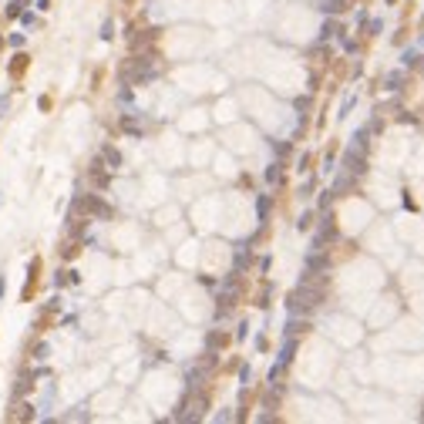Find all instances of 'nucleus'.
Instances as JSON below:
<instances>
[{
  "mask_svg": "<svg viewBox=\"0 0 424 424\" xmlns=\"http://www.w3.org/2000/svg\"><path fill=\"white\" fill-rule=\"evenodd\" d=\"M303 330H310V327H306V324H296V320H293V324H290V337L303 334Z\"/></svg>",
  "mask_w": 424,
  "mask_h": 424,
  "instance_id": "nucleus-10",
  "label": "nucleus"
},
{
  "mask_svg": "<svg viewBox=\"0 0 424 424\" xmlns=\"http://www.w3.org/2000/svg\"><path fill=\"white\" fill-rule=\"evenodd\" d=\"M344 165H347L350 175H364V155H354V152H350V155L344 158Z\"/></svg>",
  "mask_w": 424,
  "mask_h": 424,
  "instance_id": "nucleus-4",
  "label": "nucleus"
},
{
  "mask_svg": "<svg viewBox=\"0 0 424 424\" xmlns=\"http://www.w3.org/2000/svg\"><path fill=\"white\" fill-rule=\"evenodd\" d=\"M347 7V0H324V11L327 14H340Z\"/></svg>",
  "mask_w": 424,
  "mask_h": 424,
  "instance_id": "nucleus-6",
  "label": "nucleus"
},
{
  "mask_svg": "<svg viewBox=\"0 0 424 424\" xmlns=\"http://www.w3.org/2000/svg\"><path fill=\"white\" fill-rule=\"evenodd\" d=\"M202 414H205V397H192L189 404H185V407H182V421H199Z\"/></svg>",
  "mask_w": 424,
  "mask_h": 424,
  "instance_id": "nucleus-2",
  "label": "nucleus"
},
{
  "mask_svg": "<svg viewBox=\"0 0 424 424\" xmlns=\"http://www.w3.org/2000/svg\"><path fill=\"white\" fill-rule=\"evenodd\" d=\"M266 179H269V182H276V179H279V165H273V168H269V172H266Z\"/></svg>",
  "mask_w": 424,
  "mask_h": 424,
  "instance_id": "nucleus-12",
  "label": "nucleus"
},
{
  "mask_svg": "<svg viewBox=\"0 0 424 424\" xmlns=\"http://www.w3.org/2000/svg\"><path fill=\"white\" fill-rule=\"evenodd\" d=\"M401 84H404V74H401V71H397V74H391V78H387V88H391V91H397V88H401Z\"/></svg>",
  "mask_w": 424,
  "mask_h": 424,
  "instance_id": "nucleus-8",
  "label": "nucleus"
},
{
  "mask_svg": "<svg viewBox=\"0 0 424 424\" xmlns=\"http://www.w3.org/2000/svg\"><path fill=\"white\" fill-rule=\"evenodd\" d=\"M296 226H300V229H310V226H313V216H310V212L300 216V223H296Z\"/></svg>",
  "mask_w": 424,
  "mask_h": 424,
  "instance_id": "nucleus-11",
  "label": "nucleus"
},
{
  "mask_svg": "<svg viewBox=\"0 0 424 424\" xmlns=\"http://www.w3.org/2000/svg\"><path fill=\"white\" fill-rule=\"evenodd\" d=\"M78 209L94 212V216H101V219H108V216H112V209H108L101 199H94V195H88V199H78Z\"/></svg>",
  "mask_w": 424,
  "mask_h": 424,
  "instance_id": "nucleus-3",
  "label": "nucleus"
},
{
  "mask_svg": "<svg viewBox=\"0 0 424 424\" xmlns=\"http://www.w3.org/2000/svg\"><path fill=\"white\" fill-rule=\"evenodd\" d=\"M104 158H108V165H112V168H118V165H122V155H118L115 148H104Z\"/></svg>",
  "mask_w": 424,
  "mask_h": 424,
  "instance_id": "nucleus-7",
  "label": "nucleus"
},
{
  "mask_svg": "<svg viewBox=\"0 0 424 424\" xmlns=\"http://www.w3.org/2000/svg\"><path fill=\"white\" fill-rule=\"evenodd\" d=\"M27 61H31L27 54H17V57H14V64H11V71H14V74H24V71H27Z\"/></svg>",
  "mask_w": 424,
  "mask_h": 424,
  "instance_id": "nucleus-5",
  "label": "nucleus"
},
{
  "mask_svg": "<svg viewBox=\"0 0 424 424\" xmlns=\"http://www.w3.org/2000/svg\"><path fill=\"white\" fill-rule=\"evenodd\" d=\"M320 300H324V290L316 283H303L300 290L290 296V310H313Z\"/></svg>",
  "mask_w": 424,
  "mask_h": 424,
  "instance_id": "nucleus-1",
  "label": "nucleus"
},
{
  "mask_svg": "<svg viewBox=\"0 0 424 424\" xmlns=\"http://www.w3.org/2000/svg\"><path fill=\"white\" fill-rule=\"evenodd\" d=\"M337 34V24H324V37H334Z\"/></svg>",
  "mask_w": 424,
  "mask_h": 424,
  "instance_id": "nucleus-13",
  "label": "nucleus"
},
{
  "mask_svg": "<svg viewBox=\"0 0 424 424\" xmlns=\"http://www.w3.org/2000/svg\"><path fill=\"white\" fill-rule=\"evenodd\" d=\"M209 344H212V347H223V344H229V337H226V334H212Z\"/></svg>",
  "mask_w": 424,
  "mask_h": 424,
  "instance_id": "nucleus-9",
  "label": "nucleus"
}]
</instances>
